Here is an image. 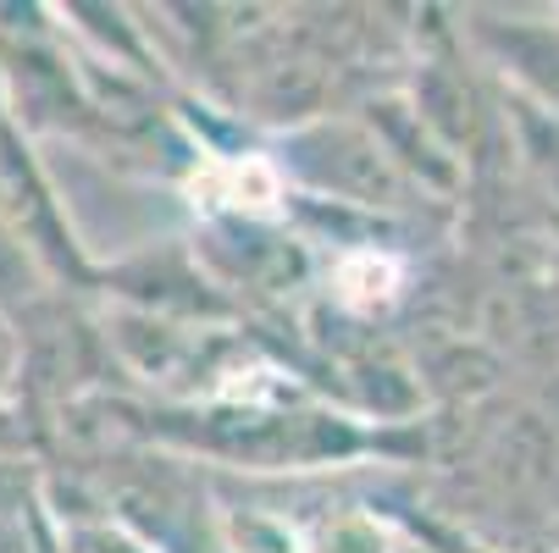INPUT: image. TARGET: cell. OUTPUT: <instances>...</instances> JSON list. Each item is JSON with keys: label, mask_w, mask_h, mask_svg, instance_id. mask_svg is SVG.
<instances>
[{"label": "cell", "mask_w": 559, "mask_h": 553, "mask_svg": "<svg viewBox=\"0 0 559 553\" xmlns=\"http://www.w3.org/2000/svg\"><path fill=\"white\" fill-rule=\"evenodd\" d=\"M294 144H305L310 155V183L322 194H344L355 205H388L399 194V172L393 155L355 128H310Z\"/></svg>", "instance_id": "obj_1"}, {"label": "cell", "mask_w": 559, "mask_h": 553, "mask_svg": "<svg viewBox=\"0 0 559 553\" xmlns=\"http://www.w3.org/2000/svg\"><path fill=\"white\" fill-rule=\"evenodd\" d=\"M61 553H162V542L128 526L122 515H67Z\"/></svg>", "instance_id": "obj_2"}, {"label": "cell", "mask_w": 559, "mask_h": 553, "mask_svg": "<svg viewBox=\"0 0 559 553\" xmlns=\"http://www.w3.org/2000/svg\"><path fill=\"white\" fill-rule=\"evenodd\" d=\"M393 282H399V266H393L388 255H377V250H349V255L338 261V272H333V288H338V299H344L349 310H377V304H388V299H393Z\"/></svg>", "instance_id": "obj_3"}, {"label": "cell", "mask_w": 559, "mask_h": 553, "mask_svg": "<svg viewBox=\"0 0 559 553\" xmlns=\"http://www.w3.org/2000/svg\"><path fill=\"white\" fill-rule=\"evenodd\" d=\"M17 376H23V338L12 327V315L0 310V399L17 387Z\"/></svg>", "instance_id": "obj_4"}]
</instances>
